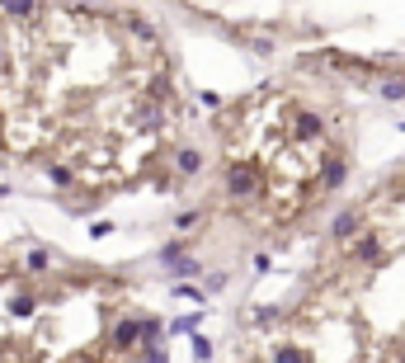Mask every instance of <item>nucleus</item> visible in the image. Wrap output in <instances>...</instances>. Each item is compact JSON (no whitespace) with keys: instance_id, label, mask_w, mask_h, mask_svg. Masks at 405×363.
<instances>
[{"instance_id":"nucleus-5","label":"nucleus","mask_w":405,"mask_h":363,"mask_svg":"<svg viewBox=\"0 0 405 363\" xmlns=\"http://www.w3.org/2000/svg\"><path fill=\"white\" fill-rule=\"evenodd\" d=\"M359 227H363V208H349V212H340V217L330 222V241H349Z\"/></svg>"},{"instance_id":"nucleus-8","label":"nucleus","mask_w":405,"mask_h":363,"mask_svg":"<svg viewBox=\"0 0 405 363\" xmlns=\"http://www.w3.org/2000/svg\"><path fill=\"white\" fill-rule=\"evenodd\" d=\"M226 288V274H207V293H221Z\"/></svg>"},{"instance_id":"nucleus-1","label":"nucleus","mask_w":405,"mask_h":363,"mask_svg":"<svg viewBox=\"0 0 405 363\" xmlns=\"http://www.w3.org/2000/svg\"><path fill=\"white\" fill-rule=\"evenodd\" d=\"M113 284L33 246H0V363H127L109 349Z\"/></svg>"},{"instance_id":"nucleus-9","label":"nucleus","mask_w":405,"mask_h":363,"mask_svg":"<svg viewBox=\"0 0 405 363\" xmlns=\"http://www.w3.org/2000/svg\"><path fill=\"white\" fill-rule=\"evenodd\" d=\"M76 5H94V0H76Z\"/></svg>"},{"instance_id":"nucleus-4","label":"nucleus","mask_w":405,"mask_h":363,"mask_svg":"<svg viewBox=\"0 0 405 363\" xmlns=\"http://www.w3.org/2000/svg\"><path fill=\"white\" fill-rule=\"evenodd\" d=\"M174 174H179V179L202 174V151L198 146H179V151H174Z\"/></svg>"},{"instance_id":"nucleus-6","label":"nucleus","mask_w":405,"mask_h":363,"mask_svg":"<svg viewBox=\"0 0 405 363\" xmlns=\"http://www.w3.org/2000/svg\"><path fill=\"white\" fill-rule=\"evenodd\" d=\"M377 95H382V99H405V80H382Z\"/></svg>"},{"instance_id":"nucleus-3","label":"nucleus","mask_w":405,"mask_h":363,"mask_svg":"<svg viewBox=\"0 0 405 363\" xmlns=\"http://www.w3.org/2000/svg\"><path fill=\"white\" fill-rule=\"evenodd\" d=\"M344 179H349V160L340 151H326V160H321V189H340Z\"/></svg>"},{"instance_id":"nucleus-7","label":"nucleus","mask_w":405,"mask_h":363,"mask_svg":"<svg viewBox=\"0 0 405 363\" xmlns=\"http://www.w3.org/2000/svg\"><path fill=\"white\" fill-rule=\"evenodd\" d=\"M188 227H198V212L188 208V212H174V231H188Z\"/></svg>"},{"instance_id":"nucleus-2","label":"nucleus","mask_w":405,"mask_h":363,"mask_svg":"<svg viewBox=\"0 0 405 363\" xmlns=\"http://www.w3.org/2000/svg\"><path fill=\"white\" fill-rule=\"evenodd\" d=\"M292 137L297 142H326V118L316 109H297L292 113Z\"/></svg>"}]
</instances>
